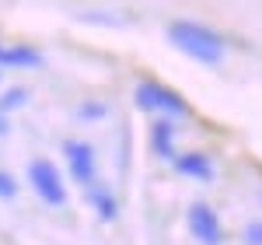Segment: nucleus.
<instances>
[{"label":"nucleus","mask_w":262,"mask_h":245,"mask_svg":"<svg viewBox=\"0 0 262 245\" xmlns=\"http://www.w3.org/2000/svg\"><path fill=\"white\" fill-rule=\"evenodd\" d=\"M28 186L35 189L46 207H63L67 203V186H63V175L60 168L49 161V158H35L28 161Z\"/></svg>","instance_id":"3"},{"label":"nucleus","mask_w":262,"mask_h":245,"mask_svg":"<svg viewBox=\"0 0 262 245\" xmlns=\"http://www.w3.org/2000/svg\"><path fill=\"white\" fill-rule=\"evenodd\" d=\"M14 67V70H28V67H42V53L35 46H0V70Z\"/></svg>","instance_id":"9"},{"label":"nucleus","mask_w":262,"mask_h":245,"mask_svg":"<svg viewBox=\"0 0 262 245\" xmlns=\"http://www.w3.org/2000/svg\"><path fill=\"white\" fill-rule=\"evenodd\" d=\"M7 130H11V119H7V112H0V137H4Z\"/></svg>","instance_id":"14"},{"label":"nucleus","mask_w":262,"mask_h":245,"mask_svg":"<svg viewBox=\"0 0 262 245\" xmlns=\"http://www.w3.org/2000/svg\"><path fill=\"white\" fill-rule=\"evenodd\" d=\"M164 32H168V42H171L179 53L192 56L196 63H206V67H217V63L224 60V53H227L224 35H217L213 28H206L200 21H185V18L171 21Z\"/></svg>","instance_id":"1"},{"label":"nucleus","mask_w":262,"mask_h":245,"mask_svg":"<svg viewBox=\"0 0 262 245\" xmlns=\"http://www.w3.org/2000/svg\"><path fill=\"white\" fill-rule=\"evenodd\" d=\"M185 224H189V235H192L200 245H221L224 242L221 217L213 214L210 203H192L189 214H185Z\"/></svg>","instance_id":"5"},{"label":"nucleus","mask_w":262,"mask_h":245,"mask_svg":"<svg viewBox=\"0 0 262 245\" xmlns=\"http://www.w3.org/2000/svg\"><path fill=\"white\" fill-rule=\"evenodd\" d=\"M150 151L158 158H164V161L175 158V119L171 116L154 119V126H150Z\"/></svg>","instance_id":"7"},{"label":"nucleus","mask_w":262,"mask_h":245,"mask_svg":"<svg viewBox=\"0 0 262 245\" xmlns=\"http://www.w3.org/2000/svg\"><path fill=\"white\" fill-rule=\"evenodd\" d=\"M81 116L84 119H101V116H105V105H84Z\"/></svg>","instance_id":"13"},{"label":"nucleus","mask_w":262,"mask_h":245,"mask_svg":"<svg viewBox=\"0 0 262 245\" xmlns=\"http://www.w3.org/2000/svg\"><path fill=\"white\" fill-rule=\"evenodd\" d=\"M175 165V172L185 175V179H196V182H213V161H210V154H203V151H189V154H175L171 158Z\"/></svg>","instance_id":"6"},{"label":"nucleus","mask_w":262,"mask_h":245,"mask_svg":"<svg viewBox=\"0 0 262 245\" xmlns=\"http://www.w3.org/2000/svg\"><path fill=\"white\" fill-rule=\"evenodd\" d=\"M133 102L140 112H164V116H189V102L182 98L179 91H171V88H164L158 81H140L137 84V91H133Z\"/></svg>","instance_id":"2"},{"label":"nucleus","mask_w":262,"mask_h":245,"mask_svg":"<svg viewBox=\"0 0 262 245\" xmlns=\"http://www.w3.org/2000/svg\"><path fill=\"white\" fill-rule=\"evenodd\" d=\"M84 189H88V203H91V210L98 214L101 221H116V217H119V200L112 196L108 186H101L98 179H95L91 186H84Z\"/></svg>","instance_id":"8"},{"label":"nucleus","mask_w":262,"mask_h":245,"mask_svg":"<svg viewBox=\"0 0 262 245\" xmlns=\"http://www.w3.org/2000/svg\"><path fill=\"white\" fill-rule=\"evenodd\" d=\"M25 102H28V88H21V84L0 91V112H14V109H21Z\"/></svg>","instance_id":"10"},{"label":"nucleus","mask_w":262,"mask_h":245,"mask_svg":"<svg viewBox=\"0 0 262 245\" xmlns=\"http://www.w3.org/2000/svg\"><path fill=\"white\" fill-rule=\"evenodd\" d=\"M14 193H18V182H14V175L0 168V200H11Z\"/></svg>","instance_id":"11"},{"label":"nucleus","mask_w":262,"mask_h":245,"mask_svg":"<svg viewBox=\"0 0 262 245\" xmlns=\"http://www.w3.org/2000/svg\"><path fill=\"white\" fill-rule=\"evenodd\" d=\"M0 77H4V70H0Z\"/></svg>","instance_id":"15"},{"label":"nucleus","mask_w":262,"mask_h":245,"mask_svg":"<svg viewBox=\"0 0 262 245\" xmlns=\"http://www.w3.org/2000/svg\"><path fill=\"white\" fill-rule=\"evenodd\" d=\"M245 245H262V221H248L245 224Z\"/></svg>","instance_id":"12"},{"label":"nucleus","mask_w":262,"mask_h":245,"mask_svg":"<svg viewBox=\"0 0 262 245\" xmlns=\"http://www.w3.org/2000/svg\"><path fill=\"white\" fill-rule=\"evenodd\" d=\"M63 158H67V168H70V179L81 186H91L95 175H98V154L88 140H67L63 144Z\"/></svg>","instance_id":"4"}]
</instances>
